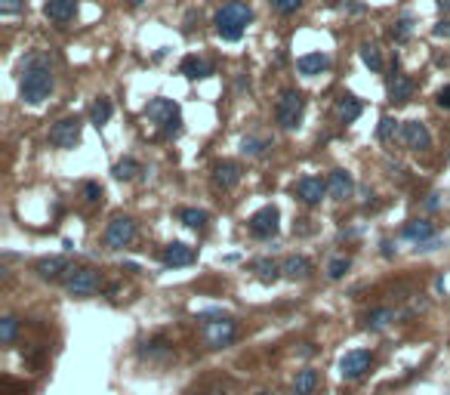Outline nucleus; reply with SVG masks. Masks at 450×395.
Segmentation results:
<instances>
[{
	"mask_svg": "<svg viewBox=\"0 0 450 395\" xmlns=\"http://www.w3.org/2000/svg\"><path fill=\"white\" fill-rule=\"evenodd\" d=\"M352 269V257H333L327 263V278L330 281H339V278H345V272Z\"/></svg>",
	"mask_w": 450,
	"mask_h": 395,
	"instance_id": "obj_36",
	"label": "nucleus"
},
{
	"mask_svg": "<svg viewBox=\"0 0 450 395\" xmlns=\"http://www.w3.org/2000/svg\"><path fill=\"white\" fill-rule=\"evenodd\" d=\"M302 112H305V96L300 90H293V87L281 90V96H278V102H275V121L281 124L284 130H296L302 121Z\"/></svg>",
	"mask_w": 450,
	"mask_h": 395,
	"instance_id": "obj_4",
	"label": "nucleus"
},
{
	"mask_svg": "<svg viewBox=\"0 0 450 395\" xmlns=\"http://www.w3.org/2000/svg\"><path fill=\"white\" fill-rule=\"evenodd\" d=\"M361 112H364V105L355 96H339L336 99V117L343 124H355L361 117Z\"/></svg>",
	"mask_w": 450,
	"mask_h": 395,
	"instance_id": "obj_24",
	"label": "nucleus"
},
{
	"mask_svg": "<svg viewBox=\"0 0 450 395\" xmlns=\"http://www.w3.org/2000/svg\"><path fill=\"white\" fill-rule=\"evenodd\" d=\"M250 22H253V10H250V4H244V0H228L223 10L213 16L216 35L223 40H228V44H237Z\"/></svg>",
	"mask_w": 450,
	"mask_h": 395,
	"instance_id": "obj_2",
	"label": "nucleus"
},
{
	"mask_svg": "<svg viewBox=\"0 0 450 395\" xmlns=\"http://www.w3.org/2000/svg\"><path fill=\"white\" fill-rule=\"evenodd\" d=\"M401 238L404 241H413V244H426V241L435 238V223L432 220H407L404 229H401Z\"/></svg>",
	"mask_w": 450,
	"mask_h": 395,
	"instance_id": "obj_17",
	"label": "nucleus"
},
{
	"mask_svg": "<svg viewBox=\"0 0 450 395\" xmlns=\"http://www.w3.org/2000/svg\"><path fill=\"white\" fill-rule=\"evenodd\" d=\"M438 6H441V10H447V13H450V0H438Z\"/></svg>",
	"mask_w": 450,
	"mask_h": 395,
	"instance_id": "obj_45",
	"label": "nucleus"
},
{
	"mask_svg": "<svg viewBox=\"0 0 450 395\" xmlns=\"http://www.w3.org/2000/svg\"><path fill=\"white\" fill-rule=\"evenodd\" d=\"M81 133H83V121L78 114L74 117H62L49 127V146L56 148H74L81 142Z\"/></svg>",
	"mask_w": 450,
	"mask_h": 395,
	"instance_id": "obj_8",
	"label": "nucleus"
},
{
	"mask_svg": "<svg viewBox=\"0 0 450 395\" xmlns=\"http://www.w3.org/2000/svg\"><path fill=\"white\" fill-rule=\"evenodd\" d=\"M281 272L290 281H305L312 275V259L302 257V254H293V257H287L284 263H281Z\"/></svg>",
	"mask_w": 450,
	"mask_h": 395,
	"instance_id": "obj_22",
	"label": "nucleus"
},
{
	"mask_svg": "<svg viewBox=\"0 0 450 395\" xmlns=\"http://www.w3.org/2000/svg\"><path fill=\"white\" fill-rule=\"evenodd\" d=\"M74 13H78V0H47L44 4V16L49 22H59V25L71 22Z\"/></svg>",
	"mask_w": 450,
	"mask_h": 395,
	"instance_id": "obj_20",
	"label": "nucleus"
},
{
	"mask_svg": "<svg viewBox=\"0 0 450 395\" xmlns=\"http://www.w3.org/2000/svg\"><path fill=\"white\" fill-rule=\"evenodd\" d=\"M435 102H438L441 108H444V112H450V87H441V90H438Z\"/></svg>",
	"mask_w": 450,
	"mask_h": 395,
	"instance_id": "obj_41",
	"label": "nucleus"
},
{
	"mask_svg": "<svg viewBox=\"0 0 450 395\" xmlns=\"http://www.w3.org/2000/svg\"><path fill=\"white\" fill-rule=\"evenodd\" d=\"M139 355L142 358H170V355H173V346H170V343L167 340H151V343H146V346H142L139 349Z\"/></svg>",
	"mask_w": 450,
	"mask_h": 395,
	"instance_id": "obj_35",
	"label": "nucleus"
},
{
	"mask_svg": "<svg viewBox=\"0 0 450 395\" xmlns=\"http://www.w3.org/2000/svg\"><path fill=\"white\" fill-rule=\"evenodd\" d=\"M401 142L410 151H429L432 148V133L422 121H404L401 124Z\"/></svg>",
	"mask_w": 450,
	"mask_h": 395,
	"instance_id": "obj_12",
	"label": "nucleus"
},
{
	"mask_svg": "<svg viewBox=\"0 0 450 395\" xmlns=\"http://www.w3.org/2000/svg\"><path fill=\"white\" fill-rule=\"evenodd\" d=\"M296 198L302 201L305 207H318L321 201L327 195V179H321V176H302L300 182H296Z\"/></svg>",
	"mask_w": 450,
	"mask_h": 395,
	"instance_id": "obj_11",
	"label": "nucleus"
},
{
	"mask_svg": "<svg viewBox=\"0 0 450 395\" xmlns=\"http://www.w3.org/2000/svg\"><path fill=\"white\" fill-rule=\"evenodd\" d=\"M392 322H398V312L392 306H379V309H373V312H367V322H364V327L367 331H386Z\"/></svg>",
	"mask_w": 450,
	"mask_h": 395,
	"instance_id": "obj_25",
	"label": "nucleus"
},
{
	"mask_svg": "<svg viewBox=\"0 0 450 395\" xmlns=\"http://www.w3.org/2000/svg\"><path fill=\"white\" fill-rule=\"evenodd\" d=\"M266 148H271V142L266 136H244L241 139V151L247 158H262V155H266Z\"/></svg>",
	"mask_w": 450,
	"mask_h": 395,
	"instance_id": "obj_33",
	"label": "nucleus"
},
{
	"mask_svg": "<svg viewBox=\"0 0 450 395\" xmlns=\"http://www.w3.org/2000/svg\"><path fill=\"white\" fill-rule=\"evenodd\" d=\"M146 121L158 124L160 127V136L167 139H176L182 133V114H179V105L173 99H164V96H155L148 99L146 105Z\"/></svg>",
	"mask_w": 450,
	"mask_h": 395,
	"instance_id": "obj_3",
	"label": "nucleus"
},
{
	"mask_svg": "<svg viewBox=\"0 0 450 395\" xmlns=\"http://www.w3.org/2000/svg\"><path fill=\"white\" fill-rule=\"evenodd\" d=\"M327 69H330V56L327 53H309V56L296 59V71H300L302 78H318V74H324Z\"/></svg>",
	"mask_w": 450,
	"mask_h": 395,
	"instance_id": "obj_18",
	"label": "nucleus"
},
{
	"mask_svg": "<svg viewBox=\"0 0 450 395\" xmlns=\"http://www.w3.org/2000/svg\"><path fill=\"white\" fill-rule=\"evenodd\" d=\"M355 191V179L349 170H330L327 176V195L333 201H349Z\"/></svg>",
	"mask_w": 450,
	"mask_h": 395,
	"instance_id": "obj_15",
	"label": "nucleus"
},
{
	"mask_svg": "<svg viewBox=\"0 0 450 395\" xmlns=\"http://www.w3.org/2000/svg\"><path fill=\"white\" fill-rule=\"evenodd\" d=\"M370 365H373V352L367 349H352V352H345L343 358H339V377L343 380H361L364 374L370 371Z\"/></svg>",
	"mask_w": 450,
	"mask_h": 395,
	"instance_id": "obj_9",
	"label": "nucleus"
},
{
	"mask_svg": "<svg viewBox=\"0 0 450 395\" xmlns=\"http://www.w3.org/2000/svg\"><path fill=\"white\" fill-rule=\"evenodd\" d=\"M417 93V83H413L410 74H392L389 81V102L392 105H407Z\"/></svg>",
	"mask_w": 450,
	"mask_h": 395,
	"instance_id": "obj_13",
	"label": "nucleus"
},
{
	"mask_svg": "<svg viewBox=\"0 0 450 395\" xmlns=\"http://www.w3.org/2000/svg\"><path fill=\"white\" fill-rule=\"evenodd\" d=\"M253 272H256V278L259 281H266V284H271V281H278L281 278V263L278 259H271V257H262V259H253Z\"/></svg>",
	"mask_w": 450,
	"mask_h": 395,
	"instance_id": "obj_23",
	"label": "nucleus"
},
{
	"mask_svg": "<svg viewBox=\"0 0 450 395\" xmlns=\"http://www.w3.org/2000/svg\"><path fill=\"white\" fill-rule=\"evenodd\" d=\"M438 198H441V195H429V201H426V207H429V210H435V207H438Z\"/></svg>",
	"mask_w": 450,
	"mask_h": 395,
	"instance_id": "obj_44",
	"label": "nucleus"
},
{
	"mask_svg": "<svg viewBox=\"0 0 450 395\" xmlns=\"http://www.w3.org/2000/svg\"><path fill=\"white\" fill-rule=\"evenodd\" d=\"M108 250H124L136 241V220L133 216H114L112 223L105 225V235H102Z\"/></svg>",
	"mask_w": 450,
	"mask_h": 395,
	"instance_id": "obj_7",
	"label": "nucleus"
},
{
	"mask_svg": "<svg viewBox=\"0 0 450 395\" xmlns=\"http://www.w3.org/2000/svg\"><path fill=\"white\" fill-rule=\"evenodd\" d=\"M210 395H225V389H213V392H210Z\"/></svg>",
	"mask_w": 450,
	"mask_h": 395,
	"instance_id": "obj_46",
	"label": "nucleus"
},
{
	"mask_svg": "<svg viewBox=\"0 0 450 395\" xmlns=\"http://www.w3.org/2000/svg\"><path fill=\"white\" fill-rule=\"evenodd\" d=\"M83 201H87V204H99V201H102V186H99V182H83Z\"/></svg>",
	"mask_w": 450,
	"mask_h": 395,
	"instance_id": "obj_38",
	"label": "nucleus"
},
{
	"mask_svg": "<svg viewBox=\"0 0 450 395\" xmlns=\"http://www.w3.org/2000/svg\"><path fill=\"white\" fill-rule=\"evenodd\" d=\"M22 6H25V0H0V13H4V16L19 13Z\"/></svg>",
	"mask_w": 450,
	"mask_h": 395,
	"instance_id": "obj_39",
	"label": "nucleus"
},
{
	"mask_svg": "<svg viewBox=\"0 0 450 395\" xmlns=\"http://www.w3.org/2000/svg\"><path fill=\"white\" fill-rule=\"evenodd\" d=\"M16 337H19V318L4 315L0 318V343H4V346H13Z\"/></svg>",
	"mask_w": 450,
	"mask_h": 395,
	"instance_id": "obj_34",
	"label": "nucleus"
},
{
	"mask_svg": "<svg viewBox=\"0 0 450 395\" xmlns=\"http://www.w3.org/2000/svg\"><path fill=\"white\" fill-rule=\"evenodd\" d=\"M56 81H53V62L47 53H31L22 62V83H19V96L25 105H44L49 93H53Z\"/></svg>",
	"mask_w": 450,
	"mask_h": 395,
	"instance_id": "obj_1",
	"label": "nucleus"
},
{
	"mask_svg": "<svg viewBox=\"0 0 450 395\" xmlns=\"http://www.w3.org/2000/svg\"><path fill=\"white\" fill-rule=\"evenodd\" d=\"M241 164H235V161H219L213 167V186L219 191H232L237 182H241Z\"/></svg>",
	"mask_w": 450,
	"mask_h": 395,
	"instance_id": "obj_16",
	"label": "nucleus"
},
{
	"mask_svg": "<svg viewBox=\"0 0 450 395\" xmlns=\"http://www.w3.org/2000/svg\"><path fill=\"white\" fill-rule=\"evenodd\" d=\"M99 288H102V278L96 269H90V266H71V272L65 275V290L78 300L93 297Z\"/></svg>",
	"mask_w": 450,
	"mask_h": 395,
	"instance_id": "obj_6",
	"label": "nucleus"
},
{
	"mask_svg": "<svg viewBox=\"0 0 450 395\" xmlns=\"http://www.w3.org/2000/svg\"><path fill=\"white\" fill-rule=\"evenodd\" d=\"M112 173L117 176V179H124V182H130V179H136V176L142 173V164L136 161V158H121L114 167H112Z\"/></svg>",
	"mask_w": 450,
	"mask_h": 395,
	"instance_id": "obj_30",
	"label": "nucleus"
},
{
	"mask_svg": "<svg viewBox=\"0 0 450 395\" xmlns=\"http://www.w3.org/2000/svg\"><path fill=\"white\" fill-rule=\"evenodd\" d=\"M160 259H164V266H167V269H182V266H191L194 259H198V254H194V247L182 244V241H173V244H167V247H164Z\"/></svg>",
	"mask_w": 450,
	"mask_h": 395,
	"instance_id": "obj_14",
	"label": "nucleus"
},
{
	"mask_svg": "<svg viewBox=\"0 0 450 395\" xmlns=\"http://www.w3.org/2000/svg\"><path fill=\"white\" fill-rule=\"evenodd\" d=\"M179 223L189 225V229H194V232H203V229H207V223H210V213H207V210H198V207H182L179 210Z\"/></svg>",
	"mask_w": 450,
	"mask_h": 395,
	"instance_id": "obj_27",
	"label": "nucleus"
},
{
	"mask_svg": "<svg viewBox=\"0 0 450 395\" xmlns=\"http://www.w3.org/2000/svg\"><path fill=\"white\" fill-rule=\"evenodd\" d=\"M112 114H114V105H112V99H105V96H99L96 102L90 105V121L96 124V127H102V124L112 121Z\"/></svg>",
	"mask_w": 450,
	"mask_h": 395,
	"instance_id": "obj_28",
	"label": "nucleus"
},
{
	"mask_svg": "<svg viewBox=\"0 0 450 395\" xmlns=\"http://www.w3.org/2000/svg\"><path fill=\"white\" fill-rule=\"evenodd\" d=\"M237 340V322L235 318H225V315H216V318H207L203 322V343L210 349H225Z\"/></svg>",
	"mask_w": 450,
	"mask_h": 395,
	"instance_id": "obj_5",
	"label": "nucleus"
},
{
	"mask_svg": "<svg viewBox=\"0 0 450 395\" xmlns=\"http://www.w3.org/2000/svg\"><path fill=\"white\" fill-rule=\"evenodd\" d=\"M401 121H395L392 114H383L379 117V127H377V139L379 142H392L395 136H401V127H398Z\"/></svg>",
	"mask_w": 450,
	"mask_h": 395,
	"instance_id": "obj_32",
	"label": "nucleus"
},
{
	"mask_svg": "<svg viewBox=\"0 0 450 395\" xmlns=\"http://www.w3.org/2000/svg\"><path fill=\"white\" fill-rule=\"evenodd\" d=\"M318 383H321V377H318L315 367H302V371L296 374V380H293V392L296 395H315Z\"/></svg>",
	"mask_w": 450,
	"mask_h": 395,
	"instance_id": "obj_26",
	"label": "nucleus"
},
{
	"mask_svg": "<svg viewBox=\"0 0 450 395\" xmlns=\"http://www.w3.org/2000/svg\"><path fill=\"white\" fill-rule=\"evenodd\" d=\"M34 272H37L44 281H53V278H59V275L71 272V263H68V257H44V259H37Z\"/></svg>",
	"mask_w": 450,
	"mask_h": 395,
	"instance_id": "obj_19",
	"label": "nucleus"
},
{
	"mask_svg": "<svg viewBox=\"0 0 450 395\" xmlns=\"http://www.w3.org/2000/svg\"><path fill=\"white\" fill-rule=\"evenodd\" d=\"M383 257H395V247H392V241H383Z\"/></svg>",
	"mask_w": 450,
	"mask_h": 395,
	"instance_id": "obj_43",
	"label": "nucleus"
},
{
	"mask_svg": "<svg viewBox=\"0 0 450 395\" xmlns=\"http://www.w3.org/2000/svg\"><path fill=\"white\" fill-rule=\"evenodd\" d=\"M438 247H441V238L435 235V238H432V241H426V244H420L417 250H438Z\"/></svg>",
	"mask_w": 450,
	"mask_h": 395,
	"instance_id": "obj_42",
	"label": "nucleus"
},
{
	"mask_svg": "<svg viewBox=\"0 0 450 395\" xmlns=\"http://www.w3.org/2000/svg\"><path fill=\"white\" fill-rule=\"evenodd\" d=\"M361 62L367 65L373 74L383 71V53H379V47L370 44V40H367V44H361Z\"/></svg>",
	"mask_w": 450,
	"mask_h": 395,
	"instance_id": "obj_31",
	"label": "nucleus"
},
{
	"mask_svg": "<svg viewBox=\"0 0 450 395\" xmlns=\"http://www.w3.org/2000/svg\"><path fill=\"white\" fill-rule=\"evenodd\" d=\"M179 74H185V78H191V81L210 78V74H213V62L203 56H185L179 62Z\"/></svg>",
	"mask_w": 450,
	"mask_h": 395,
	"instance_id": "obj_21",
	"label": "nucleus"
},
{
	"mask_svg": "<svg viewBox=\"0 0 450 395\" xmlns=\"http://www.w3.org/2000/svg\"><path fill=\"white\" fill-rule=\"evenodd\" d=\"M432 35H435V37H447V40H450V19H441L435 28H432Z\"/></svg>",
	"mask_w": 450,
	"mask_h": 395,
	"instance_id": "obj_40",
	"label": "nucleus"
},
{
	"mask_svg": "<svg viewBox=\"0 0 450 395\" xmlns=\"http://www.w3.org/2000/svg\"><path fill=\"white\" fill-rule=\"evenodd\" d=\"M268 4L275 6V13H281V16H293V13H300V10H302L305 0H268Z\"/></svg>",
	"mask_w": 450,
	"mask_h": 395,
	"instance_id": "obj_37",
	"label": "nucleus"
},
{
	"mask_svg": "<svg viewBox=\"0 0 450 395\" xmlns=\"http://www.w3.org/2000/svg\"><path fill=\"white\" fill-rule=\"evenodd\" d=\"M256 395H271V392H256Z\"/></svg>",
	"mask_w": 450,
	"mask_h": 395,
	"instance_id": "obj_47",
	"label": "nucleus"
},
{
	"mask_svg": "<svg viewBox=\"0 0 450 395\" xmlns=\"http://www.w3.org/2000/svg\"><path fill=\"white\" fill-rule=\"evenodd\" d=\"M278 220H281V213H278V207H259L256 213L247 220V229L253 238H259V241H268V238H275L278 235Z\"/></svg>",
	"mask_w": 450,
	"mask_h": 395,
	"instance_id": "obj_10",
	"label": "nucleus"
},
{
	"mask_svg": "<svg viewBox=\"0 0 450 395\" xmlns=\"http://www.w3.org/2000/svg\"><path fill=\"white\" fill-rule=\"evenodd\" d=\"M410 35H413V16L404 13L401 19H395V25L389 28V37H392L395 44H404V40H410Z\"/></svg>",
	"mask_w": 450,
	"mask_h": 395,
	"instance_id": "obj_29",
	"label": "nucleus"
}]
</instances>
